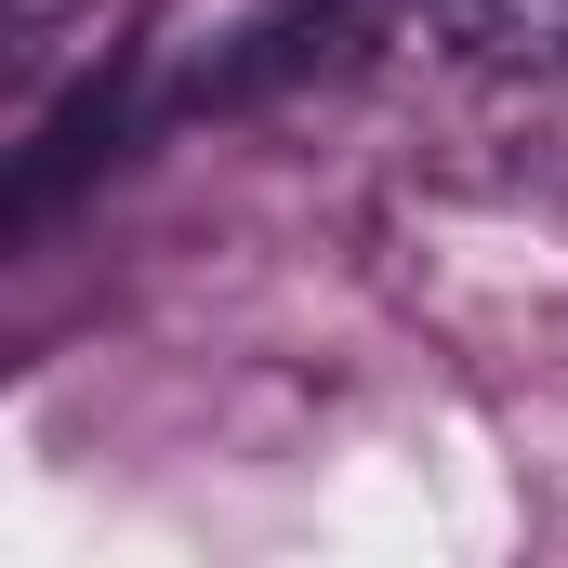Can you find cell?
Wrapping results in <instances>:
<instances>
[{"mask_svg": "<svg viewBox=\"0 0 568 568\" xmlns=\"http://www.w3.org/2000/svg\"><path fill=\"white\" fill-rule=\"evenodd\" d=\"M424 27L476 67H568V0H424Z\"/></svg>", "mask_w": 568, "mask_h": 568, "instance_id": "6da1fadb", "label": "cell"}]
</instances>
